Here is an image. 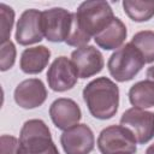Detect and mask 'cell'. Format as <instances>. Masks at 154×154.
Returning a JSON list of instances; mask_svg holds the SVG:
<instances>
[{
	"label": "cell",
	"mask_w": 154,
	"mask_h": 154,
	"mask_svg": "<svg viewBox=\"0 0 154 154\" xmlns=\"http://www.w3.org/2000/svg\"><path fill=\"white\" fill-rule=\"evenodd\" d=\"M78 79L77 71L67 57H58L51 64L47 71L48 87L58 93H63L72 89Z\"/></svg>",
	"instance_id": "ba28073f"
},
{
	"label": "cell",
	"mask_w": 154,
	"mask_h": 154,
	"mask_svg": "<svg viewBox=\"0 0 154 154\" xmlns=\"http://www.w3.org/2000/svg\"><path fill=\"white\" fill-rule=\"evenodd\" d=\"M131 43L140 51L146 64L154 63V31L142 30L136 32L131 38Z\"/></svg>",
	"instance_id": "ac0fdd59"
},
{
	"label": "cell",
	"mask_w": 154,
	"mask_h": 154,
	"mask_svg": "<svg viewBox=\"0 0 154 154\" xmlns=\"http://www.w3.org/2000/svg\"><path fill=\"white\" fill-rule=\"evenodd\" d=\"M136 143L131 131L123 125H109L102 129L97 137V148L101 154H135Z\"/></svg>",
	"instance_id": "277c9868"
},
{
	"label": "cell",
	"mask_w": 154,
	"mask_h": 154,
	"mask_svg": "<svg viewBox=\"0 0 154 154\" xmlns=\"http://www.w3.org/2000/svg\"><path fill=\"white\" fill-rule=\"evenodd\" d=\"M36 154H60V153H59L57 146L54 144V146H52L49 149H47V150H45V152H42V153H36Z\"/></svg>",
	"instance_id": "7402d4cb"
},
{
	"label": "cell",
	"mask_w": 154,
	"mask_h": 154,
	"mask_svg": "<svg viewBox=\"0 0 154 154\" xmlns=\"http://www.w3.org/2000/svg\"><path fill=\"white\" fill-rule=\"evenodd\" d=\"M16 103L25 109L40 107L47 99V89L38 78H29L20 82L13 93Z\"/></svg>",
	"instance_id": "7c38bea8"
},
{
	"label": "cell",
	"mask_w": 154,
	"mask_h": 154,
	"mask_svg": "<svg viewBox=\"0 0 154 154\" xmlns=\"http://www.w3.org/2000/svg\"><path fill=\"white\" fill-rule=\"evenodd\" d=\"M123 8L126 16L137 23L147 22L154 17V1L124 0Z\"/></svg>",
	"instance_id": "e0dca14e"
},
{
	"label": "cell",
	"mask_w": 154,
	"mask_h": 154,
	"mask_svg": "<svg viewBox=\"0 0 154 154\" xmlns=\"http://www.w3.org/2000/svg\"><path fill=\"white\" fill-rule=\"evenodd\" d=\"M147 79H149V81H152V82H154V65L153 66H150V67H148V70H147Z\"/></svg>",
	"instance_id": "603a6c76"
},
{
	"label": "cell",
	"mask_w": 154,
	"mask_h": 154,
	"mask_svg": "<svg viewBox=\"0 0 154 154\" xmlns=\"http://www.w3.org/2000/svg\"><path fill=\"white\" fill-rule=\"evenodd\" d=\"M49 116L53 124L60 130H67L77 124L82 118V112L76 101L69 97H59L49 106Z\"/></svg>",
	"instance_id": "4fadbf2b"
},
{
	"label": "cell",
	"mask_w": 154,
	"mask_h": 154,
	"mask_svg": "<svg viewBox=\"0 0 154 154\" xmlns=\"http://www.w3.org/2000/svg\"><path fill=\"white\" fill-rule=\"evenodd\" d=\"M14 23V11L6 4H0V41L6 42L10 40L11 30Z\"/></svg>",
	"instance_id": "d6986e66"
},
{
	"label": "cell",
	"mask_w": 154,
	"mask_h": 154,
	"mask_svg": "<svg viewBox=\"0 0 154 154\" xmlns=\"http://www.w3.org/2000/svg\"><path fill=\"white\" fill-rule=\"evenodd\" d=\"M0 154H22V146L19 140L11 135H1Z\"/></svg>",
	"instance_id": "44dd1931"
},
{
	"label": "cell",
	"mask_w": 154,
	"mask_h": 154,
	"mask_svg": "<svg viewBox=\"0 0 154 154\" xmlns=\"http://www.w3.org/2000/svg\"><path fill=\"white\" fill-rule=\"evenodd\" d=\"M126 36L128 30L125 24L122 22L120 18L114 17L112 22L94 37V41L100 48L105 51H117L123 46Z\"/></svg>",
	"instance_id": "5bb4252c"
},
{
	"label": "cell",
	"mask_w": 154,
	"mask_h": 154,
	"mask_svg": "<svg viewBox=\"0 0 154 154\" xmlns=\"http://www.w3.org/2000/svg\"><path fill=\"white\" fill-rule=\"evenodd\" d=\"M16 54H17V51H16V47L11 40L1 43V47H0V70L2 72L10 70L14 65Z\"/></svg>",
	"instance_id": "ffe728a7"
},
{
	"label": "cell",
	"mask_w": 154,
	"mask_h": 154,
	"mask_svg": "<svg viewBox=\"0 0 154 154\" xmlns=\"http://www.w3.org/2000/svg\"><path fill=\"white\" fill-rule=\"evenodd\" d=\"M42 12L36 8L25 10L16 25V41L22 46H29L38 43L43 37L42 24H41Z\"/></svg>",
	"instance_id": "30bf717a"
},
{
	"label": "cell",
	"mask_w": 154,
	"mask_h": 154,
	"mask_svg": "<svg viewBox=\"0 0 154 154\" xmlns=\"http://www.w3.org/2000/svg\"><path fill=\"white\" fill-rule=\"evenodd\" d=\"M71 61L79 78H88L101 72L103 69L102 53L94 46H83L71 53Z\"/></svg>",
	"instance_id": "8fae6325"
},
{
	"label": "cell",
	"mask_w": 154,
	"mask_h": 154,
	"mask_svg": "<svg viewBox=\"0 0 154 154\" xmlns=\"http://www.w3.org/2000/svg\"><path fill=\"white\" fill-rule=\"evenodd\" d=\"M72 23V13L63 7H52L42 11V31L45 37L54 43L65 42Z\"/></svg>",
	"instance_id": "8992f818"
},
{
	"label": "cell",
	"mask_w": 154,
	"mask_h": 154,
	"mask_svg": "<svg viewBox=\"0 0 154 154\" xmlns=\"http://www.w3.org/2000/svg\"><path fill=\"white\" fill-rule=\"evenodd\" d=\"M146 154H154V143L150 144V146L146 149Z\"/></svg>",
	"instance_id": "cb8c5ba5"
},
{
	"label": "cell",
	"mask_w": 154,
	"mask_h": 154,
	"mask_svg": "<svg viewBox=\"0 0 154 154\" xmlns=\"http://www.w3.org/2000/svg\"><path fill=\"white\" fill-rule=\"evenodd\" d=\"M51 59V51L46 46L25 48L20 55L19 67L24 73L36 75L45 70Z\"/></svg>",
	"instance_id": "9a60e30c"
},
{
	"label": "cell",
	"mask_w": 154,
	"mask_h": 154,
	"mask_svg": "<svg viewBox=\"0 0 154 154\" xmlns=\"http://www.w3.org/2000/svg\"><path fill=\"white\" fill-rule=\"evenodd\" d=\"M60 144L66 154H89L94 149L95 137L87 124H77L63 131Z\"/></svg>",
	"instance_id": "9c48e42d"
},
{
	"label": "cell",
	"mask_w": 154,
	"mask_h": 154,
	"mask_svg": "<svg viewBox=\"0 0 154 154\" xmlns=\"http://www.w3.org/2000/svg\"><path fill=\"white\" fill-rule=\"evenodd\" d=\"M83 100L90 114L100 120L111 119L119 107V88L107 77H97L83 88Z\"/></svg>",
	"instance_id": "7a4b0ae2"
},
{
	"label": "cell",
	"mask_w": 154,
	"mask_h": 154,
	"mask_svg": "<svg viewBox=\"0 0 154 154\" xmlns=\"http://www.w3.org/2000/svg\"><path fill=\"white\" fill-rule=\"evenodd\" d=\"M114 18L113 10L107 1L87 0L72 13V23L66 43L81 48L87 46L91 37L102 31Z\"/></svg>",
	"instance_id": "6da1fadb"
},
{
	"label": "cell",
	"mask_w": 154,
	"mask_h": 154,
	"mask_svg": "<svg viewBox=\"0 0 154 154\" xmlns=\"http://www.w3.org/2000/svg\"><path fill=\"white\" fill-rule=\"evenodd\" d=\"M144 64L140 51L131 42H128L112 53L107 61V69L117 82H128L142 70Z\"/></svg>",
	"instance_id": "3957f363"
},
{
	"label": "cell",
	"mask_w": 154,
	"mask_h": 154,
	"mask_svg": "<svg viewBox=\"0 0 154 154\" xmlns=\"http://www.w3.org/2000/svg\"><path fill=\"white\" fill-rule=\"evenodd\" d=\"M129 101L134 107L141 109L154 107V82L144 79L131 85Z\"/></svg>",
	"instance_id": "2e32d148"
},
{
	"label": "cell",
	"mask_w": 154,
	"mask_h": 154,
	"mask_svg": "<svg viewBox=\"0 0 154 154\" xmlns=\"http://www.w3.org/2000/svg\"><path fill=\"white\" fill-rule=\"evenodd\" d=\"M19 142L22 154L42 153L54 146L51 131L42 119L26 120L20 129Z\"/></svg>",
	"instance_id": "5b68a950"
},
{
	"label": "cell",
	"mask_w": 154,
	"mask_h": 154,
	"mask_svg": "<svg viewBox=\"0 0 154 154\" xmlns=\"http://www.w3.org/2000/svg\"><path fill=\"white\" fill-rule=\"evenodd\" d=\"M120 125L131 131L135 140L140 144L149 142L154 137V113L131 107L120 117Z\"/></svg>",
	"instance_id": "52a82bcc"
}]
</instances>
